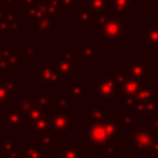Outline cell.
<instances>
[{"label": "cell", "instance_id": "obj_21", "mask_svg": "<svg viewBox=\"0 0 158 158\" xmlns=\"http://www.w3.org/2000/svg\"><path fill=\"white\" fill-rule=\"evenodd\" d=\"M88 94V84L87 83H70L69 98L70 101H78L83 99L84 95Z\"/></svg>", "mask_w": 158, "mask_h": 158}, {"label": "cell", "instance_id": "obj_19", "mask_svg": "<svg viewBox=\"0 0 158 158\" xmlns=\"http://www.w3.org/2000/svg\"><path fill=\"white\" fill-rule=\"evenodd\" d=\"M109 7L112 14L126 17V14L133 10L134 3L133 0H109Z\"/></svg>", "mask_w": 158, "mask_h": 158}, {"label": "cell", "instance_id": "obj_37", "mask_svg": "<svg viewBox=\"0 0 158 158\" xmlns=\"http://www.w3.org/2000/svg\"><path fill=\"white\" fill-rule=\"evenodd\" d=\"M6 0H0V20L4 17V15L7 14V11H6Z\"/></svg>", "mask_w": 158, "mask_h": 158}, {"label": "cell", "instance_id": "obj_33", "mask_svg": "<svg viewBox=\"0 0 158 158\" xmlns=\"http://www.w3.org/2000/svg\"><path fill=\"white\" fill-rule=\"evenodd\" d=\"M69 102H70L69 95L59 97V98H57V105H56V108H59V109H63V110H69Z\"/></svg>", "mask_w": 158, "mask_h": 158}, {"label": "cell", "instance_id": "obj_43", "mask_svg": "<svg viewBox=\"0 0 158 158\" xmlns=\"http://www.w3.org/2000/svg\"><path fill=\"white\" fill-rule=\"evenodd\" d=\"M152 62H154V63H158V51H154V52H152Z\"/></svg>", "mask_w": 158, "mask_h": 158}, {"label": "cell", "instance_id": "obj_13", "mask_svg": "<svg viewBox=\"0 0 158 158\" xmlns=\"http://www.w3.org/2000/svg\"><path fill=\"white\" fill-rule=\"evenodd\" d=\"M51 64L55 67L57 73L62 76L63 81H67L72 76L76 74V64L74 62L66 59V57H52Z\"/></svg>", "mask_w": 158, "mask_h": 158}, {"label": "cell", "instance_id": "obj_8", "mask_svg": "<svg viewBox=\"0 0 158 158\" xmlns=\"http://www.w3.org/2000/svg\"><path fill=\"white\" fill-rule=\"evenodd\" d=\"M0 120L6 122L9 127H11L13 133H18L21 126H24V112L18 108L17 101H11L6 106V112L0 115Z\"/></svg>", "mask_w": 158, "mask_h": 158}, {"label": "cell", "instance_id": "obj_39", "mask_svg": "<svg viewBox=\"0 0 158 158\" xmlns=\"http://www.w3.org/2000/svg\"><path fill=\"white\" fill-rule=\"evenodd\" d=\"M119 158H136L134 157L133 152H129V151H122L119 152Z\"/></svg>", "mask_w": 158, "mask_h": 158}, {"label": "cell", "instance_id": "obj_35", "mask_svg": "<svg viewBox=\"0 0 158 158\" xmlns=\"http://www.w3.org/2000/svg\"><path fill=\"white\" fill-rule=\"evenodd\" d=\"M35 0H6V4H11V6H23V4H31Z\"/></svg>", "mask_w": 158, "mask_h": 158}, {"label": "cell", "instance_id": "obj_36", "mask_svg": "<svg viewBox=\"0 0 158 158\" xmlns=\"http://www.w3.org/2000/svg\"><path fill=\"white\" fill-rule=\"evenodd\" d=\"M35 53H36V45L35 44H31V45H28L27 48L24 49V55L25 56H35Z\"/></svg>", "mask_w": 158, "mask_h": 158}, {"label": "cell", "instance_id": "obj_45", "mask_svg": "<svg viewBox=\"0 0 158 158\" xmlns=\"http://www.w3.org/2000/svg\"><path fill=\"white\" fill-rule=\"evenodd\" d=\"M7 158H24V157H21L20 155V157H7Z\"/></svg>", "mask_w": 158, "mask_h": 158}, {"label": "cell", "instance_id": "obj_20", "mask_svg": "<svg viewBox=\"0 0 158 158\" xmlns=\"http://www.w3.org/2000/svg\"><path fill=\"white\" fill-rule=\"evenodd\" d=\"M0 150L7 157H23L21 154V147L18 144V140L15 139H2L0 140Z\"/></svg>", "mask_w": 158, "mask_h": 158}, {"label": "cell", "instance_id": "obj_9", "mask_svg": "<svg viewBox=\"0 0 158 158\" xmlns=\"http://www.w3.org/2000/svg\"><path fill=\"white\" fill-rule=\"evenodd\" d=\"M126 70L131 77L141 81H146V78L152 74L151 64L147 63L146 59H143V57H127Z\"/></svg>", "mask_w": 158, "mask_h": 158}, {"label": "cell", "instance_id": "obj_29", "mask_svg": "<svg viewBox=\"0 0 158 158\" xmlns=\"http://www.w3.org/2000/svg\"><path fill=\"white\" fill-rule=\"evenodd\" d=\"M101 157L102 158H114L116 152H120V147L119 146H115L114 143L106 144V146L101 147Z\"/></svg>", "mask_w": 158, "mask_h": 158}, {"label": "cell", "instance_id": "obj_24", "mask_svg": "<svg viewBox=\"0 0 158 158\" xmlns=\"http://www.w3.org/2000/svg\"><path fill=\"white\" fill-rule=\"evenodd\" d=\"M36 140H38L39 146L42 147V150H44L45 152H49L52 147L56 144V140H59V139H57L52 131H46V133L38 134V139H36Z\"/></svg>", "mask_w": 158, "mask_h": 158}, {"label": "cell", "instance_id": "obj_12", "mask_svg": "<svg viewBox=\"0 0 158 158\" xmlns=\"http://www.w3.org/2000/svg\"><path fill=\"white\" fill-rule=\"evenodd\" d=\"M56 158H83V147L78 146L76 140H63L56 147Z\"/></svg>", "mask_w": 158, "mask_h": 158}, {"label": "cell", "instance_id": "obj_26", "mask_svg": "<svg viewBox=\"0 0 158 158\" xmlns=\"http://www.w3.org/2000/svg\"><path fill=\"white\" fill-rule=\"evenodd\" d=\"M77 55L80 56L83 63H94V60H95V57H94L95 56V49L91 44L84 45L83 48L77 52Z\"/></svg>", "mask_w": 158, "mask_h": 158}, {"label": "cell", "instance_id": "obj_5", "mask_svg": "<svg viewBox=\"0 0 158 158\" xmlns=\"http://www.w3.org/2000/svg\"><path fill=\"white\" fill-rule=\"evenodd\" d=\"M125 25H126V17L112 14L106 20L104 27L101 28V32H102L101 42L104 45L119 44L125 38Z\"/></svg>", "mask_w": 158, "mask_h": 158}, {"label": "cell", "instance_id": "obj_42", "mask_svg": "<svg viewBox=\"0 0 158 158\" xmlns=\"http://www.w3.org/2000/svg\"><path fill=\"white\" fill-rule=\"evenodd\" d=\"M152 24L158 27V13H154V14H152Z\"/></svg>", "mask_w": 158, "mask_h": 158}, {"label": "cell", "instance_id": "obj_1", "mask_svg": "<svg viewBox=\"0 0 158 158\" xmlns=\"http://www.w3.org/2000/svg\"><path fill=\"white\" fill-rule=\"evenodd\" d=\"M118 115H109L105 120L98 123H89L81 130V137L94 147H104L106 144L119 140L120 134L123 133L119 123Z\"/></svg>", "mask_w": 158, "mask_h": 158}, {"label": "cell", "instance_id": "obj_25", "mask_svg": "<svg viewBox=\"0 0 158 158\" xmlns=\"http://www.w3.org/2000/svg\"><path fill=\"white\" fill-rule=\"evenodd\" d=\"M31 131H32V134H36V136L42 133H46V131H51V122H49L48 115H45L44 118L34 122L31 125Z\"/></svg>", "mask_w": 158, "mask_h": 158}, {"label": "cell", "instance_id": "obj_11", "mask_svg": "<svg viewBox=\"0 0 158 158\" xmlns=\"http://www.w3.org/2000/svg\"><path fill=\"white\" fill-rule=\"evenodd\" d=\"M57 28L56 25V15H45V17L34 18L32 20V31L35 30L38 32L39 38H49L51 31H55Z\"/></svg>", "mask_w": 158, "mask_h": 158}, {"label": "cell", "instance_id": "obj_27", "mask_svg": "<svg viewBox=\"0 0 158 158\" xmlns=\"http://www.w3.org/2000/svg\"><path fill=\"white\" fill-rule=\"evenodd\" d=\"M38 102V97L36 95H21L20 98H18L17 104H18V108H20L23 112H25V110L31 109L32 106H35V105Z\"/></svg>", "mask_w": 158, "mask_h": 158}, {"label": "cell", "instance_id": "obj_14", "mask_svg": "<svg viewBox=\"0 0 158 158\" xmlns=\"http://www.w3.org/2000/svg\"><path fill=\"white\" fill-rule=\"evenodd\" d=\"M133 110L134 114L139 115H144V114L154 115L158 110V94H154V95L148 97V98L134 101Z\"/></svg>", "mask_w": 158, "mask_h": 158}, {"label": "cell", "instance_id": "obj_44", "mask_svg": "<svg viewBox=\"0 0 158 158\" xmlns=\"http://www.w3.org/2000/svg\"><path fill=\"white\" fill-rule=\"evenodd\" d=\"M4 36H6V35H4V34L2 32V31H0V38H4Z\"/></svg>", "mask_w": 158, "mask_h": 158}, {"label": "cell", "instance_id": "obj_4", "mask_svg": "<svg viewBox=\"0 0 158 158\" xmlns=\"http://www.w3.org/2000/svg\"><path fill=\"white\" fill-rule=\"evenodd\" d=\"M46 115L51 122V131L57 139H63L64 133H74L76 131V116L70 115L67 110L55 108L46 109Z\"/></svg>", "mask_w": 158, "mask_h": 158}, {"label": "cell", "instance_id": "obj_38", "mask_svg": "<svg viewBox=\"0 0 158 158\" xmlns=\"http://www.w3.org/2000/svg\"><path fill=\"white\" fill-rule=\"evenodd\" d=\"M134 6H151V0H133Z\"/></svg>", "mask_w": 158, "mask_h": 158}, {"label": "cell", "instance_id": "obj_28", "mask_svg": "<svg viewBox=\"0 0 158 158\" xmlns=\"http://www.w3.org/2000/svg\"><path fill=\"white\" fill-rule=\"evenodd\" d=\"M77 11H78V14H77V20H76V23H77L78 25L94 24V18H93V15L89 14V11L83 6V4L80 6V9H77Z\"/></svg>", "mask_w": 158, "mask_h": 158}, {"label": "cell", "instance_id": "obj_10", "mask_svg": "<svg viewBox=\"0 0 158 158\" xmlns=\"http://www.w3.org/2000/svg\"><path fill=\"white\" fill-rule=\"evenodd\" d=\"M17 80L15 76H4L3 81L0 83V108H6L11 102V95L18 94Z\"/></svg>", "mask_w": 158, "mask_h": 158}, {"label": "cell", "instance_id": "obj_18", "mask_svg": "<svg viewBox=\"0 0 158 158\" xmlns=\"http://www.w3.org/2000/svg\"><path fill=\"white\" fill-rule=\"evenodd\" d=\"M0 53L3 55V57L6 59L9 69H17L18 64L21 62H24V59H21L17 51L11 48V45H0Z\"/></svg>", "mask_w": 158, "mask_h": 158}, {"label": "cell", "instance_id": "obj_40", "mask_svg": "<svg viewBox=\"0 0 158 158\" xmlns=\"http://www.w3.org/2000/svg\"><path fill=\"white\" fill-rule=\"evenodd\" d=\"M139 158H158V155L152 154V152H143V154H140Z\"/></svg>", "mask_w": 158, "mask_h": 158}, {"label": "cell", "instance_id": "obj_7", "mask_svg": "<svg viewBox=\"0 0 158 158\" xmlns=\"http://www.w3.org/2000/svg\"><path fill=\"white\" fill-rule=\"evenodd\" d=\"M38 81L44 84L45 88H62L63 78L59 73L55 70V67L49 63H39L38 64Z\"/></svg>", "mask_w": 158, "mask_h": 158}, {"label": "cell", "instance_id": "obj_3", "mask_svg": "<svg viewBox=\"0 0 158 158\" xmlns=\"http://www.w3.org/2000/svg\"><path fill=\"white\" fill-rule=\"evenodd\" d=\"M126 144L136 152H152L158 155V139L147 127H134L126 131Z\"/></svg>", "mask_w": 158, "mask_h": 158}, {"label": "cell", "instance_id": "obj_22", "mask_svg": "<svg viewBox=\"0 0 158 158\" xmlns=\"http://www.w3.org/2000/svg\"><path fill=\"white\" fill-rule=\"evenodd\" d=\"M45 115H46V109L35 105V106H32L31 109L24 112V126H31L34 122H36V120L41 119V118H44Z\"/></svg>", "mask_w": 158, "mask_h": 158}, {"label": "cell", "instance_id": "obj_34", "mask_svg": "<svg viewBox=\"0 0 158 158\" xmlns=\"http://www.w3.org/2000/svg\"><path fill=\"white\" fill-rule=\"evenodd\" d=\"M51 95H42V97H38V106L44 108V109H48L49 105H51Z\"/></svg>", "mask_w": 158, "mask_h": 158}, {"label": "cell", "instance_id": "obj_30", "mask_svg": "<svg viewBox=\"0 0 158 158\" xmlns=\"http://www.w3.org/2000/svg\"><path fill=\"white\" fill-rule=\"evenodd\" d=\"M74 2L76 0H53V4L57 11H70L74 9Z\"/></svg>", "mask_w": 158, "mask_h": 158}, {"label": "cell", "instance_id": "obj_41", "mask_svg": "<svg viewBox=\"0 0 158 158\" xmlns=\"http://www.w3.org/2000/svg\"><path fill=\"white\" fill-rule=\"evenodd\" d=\"M74 55H76V52H73V51H66L64 52V57L66 59H69V60H72V62H73V59H74V57H73Z\"/></svg>", "mask_w": 158, "mask_h": 158}, {"label": "cell", "instance_id": "obj_16", "mask_svg": "<svg viewBox=\"0 0 158 158\" xmlns=\"http://www.w3.org/2000/svg\"><path fill=\"white\" fill-rule=\"evenodd\" d=\"M140 44L146 45L148 51H158V27L154 24L148 25L140 32Z\"/></svg>", "mask_w": 158, "mask_h": 158}, {"label": "cell", "instance_id": "obj_32", "mask_svg": "<svg viewBox=\"0 0 158 158\" xmlns=\"http://www.w3.org/2000/svg\"><path fill=\"white\" fill-rule=\"evenodd\" d=\"M146 127H147V129H150V130H151V133L158 139V114H157V112H155V114L152 115L151 119L147 120Z\"/></svg>", "mask_w": 158, "mask_h": 158}, {"label": "cell", "instance_id": "obj_6", "mask_svg": "<svg viewBox=\"0 0 158 158\" xmlns=\"http://www.w3.org/2000/svg\"><path fill=\"white\" fill-rule=\"evenodd\" d=\"M120 91L115 77H95V102L119 101Z\"/></svg>", "mask_w": 158, "mask_h": 158}, {"label": "cell", "instance_id": "obj_23", "mask_svg": "<svg viewBox=\"0 0 158 158\" xmlns=\"http://www.w3.org/2000/svg\"><path fill=\"white\" fill-rule=\"evenodd\" d=\"M108 116H109L108 109H106V108H102L99 104H97L95 106L91 108V109L88 110V120H89V123L102 122V120H105Z\"/></svg>", "mask_w": 158, "mask_h": 158}, {"label": "cell", "instance_id": "obj_31", "mask_svg": "<svg viewBox=\"0 0 158 158\" xmlns=\"http://www.w3.org/2000/svg\"><path fill=\"white\" fill-rule=\"evenodd\" d=\"M119 123H120V127H122V131H127L129 129L133 127V115L127 114V115H123V116L119 118Z\"/></svg>", "mask_w": 158, "mask_h": 158}, {"label": "cell", "instance_id": "obj_17", "mask_svg": "<svg viewBox=\"0 0 158 158\" xmlns=\"http://www.w3.org/2000/svg\"><path fill=\"white\" fill-rule=\"evenodd\" d=\"M21 154L24 158H45V151L39 146L38 140L27 139L24 146L21 147Z\"/></svg>", "mask_w": 158, "mask_h": 158}, {"label": "cell", "instance_id": "obj_2", "mask_svg": "<svg viewBox=\"0 0 158 158\" xmlns=\"http://www.w3.org/2000/svg\"><path fill=\"white\" fill-rule=\"evenodd\" d=\"M114 77L116 80L118 85H119L120 91V106L122 108H133L134 105V97L140 93L144 87L150 84V81H141L137 78L131 77L127 73V70H115Z\"/></svg>", "mask_w": 158, "mask_h": 158}, {"label": "cell", "instance_id": "obj_15", "mask_svg": "<svg viewBox=\"0 0 158 158\" xmlns=\"http://www.w3.org/2000/svg\"><path fill=\"white\" fill-rule=\"evenodd\" d=\"M83 6L89 11V14L93 15L94 23L95 20L102 14L110 13L109 7V0H84Z\"/></svg>", "mask_w": 158, "mask_h": 158}]
</instances>
